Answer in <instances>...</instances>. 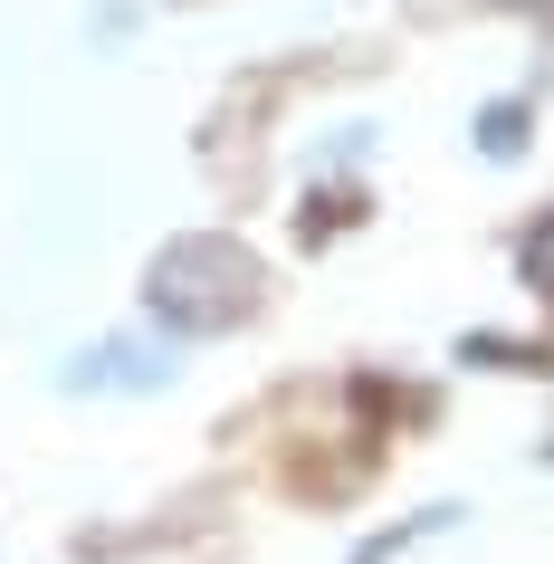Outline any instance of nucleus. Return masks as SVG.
Here are the masks:
<instances>
[{"instance_id":"nucleus-1","label":"nucleus","mask_w":554,"mask_h":564,"mask_svg":"<svg viewBox=\"0 0 554 564\" xmlns=\"http://www.w3.org/2000/svg\"><path fill=\"white\" fill-rule=\"evenodd\" d=\"M259 297H268V268L230 230H182L144 259V306L163 335H230L239 316H259Z\"/></svg>"},{"instance_id":"nucleus-2","label":"nucleus","mask_w":554,"mask_h":564,"mask_svg":"<svg viewBox=\"0 0 554 564\" xmlns=\"http://www.w3.org/2000/svg\"><path fill=\"white\" fill-rule=\"evenodd\" d=\"M58 383L67 392H163L173 383V345H153V335H106L87 355H67Z\"/></svg>"},{"instance_id":"nucleus-3","label":"nucleus","mask_w":554,"mask_h":564,"mask_svg":"<svg viewBox=\"0 0 554 564\" xmlns=\"http://www.w3.org/2000/svg\"><path fill=\"white\" fill-rule=\"evenodd\" d=\"M439 527H459V507L439 498V507H421V517H402L392 535H373V545H354V564H392V555H411L421 535H439Z\"/></svg>"},{"instance_id":"nucleus-4","label":"nucleus","mask_w":554,"mask_h":564,"mask_svg":"<svg viewBox=\"0 0 554 564\" xmlns=\"http://www.w3.org/2000/svg\"><path fill=\"white\" fill-rule=\"evenodd\" d=\"M517 278L535 288V297H554V210H545V220H535V230L517 239Z\"/></svg>"},{"instance_id":"nucleus-5","label":"nucleus","mask_w":554,"mask_h":564,"mask_svg":"<svg viewBox=\"0 0 554 564\" xmlns=\"http://www.w3.org/2000/svg\"><path fill=\"white\" fill-rule=\"evenodd\" d=\"M478 144H488L497 163H517L525 153V106H488V116H478Z\"/></svg>"},{"instance_id":"nucleus-6","label":"nucleus","mask_w":554,"mask_h":564,"mask_svg":"<svg viewBox=\"0 0 554 564\" xmlns=\"http://www.w3.org/2000/svg\"><path fill=\"white\" fill-rule=\"evenodd\" d=\"M545 459H554V441H545Z\"/></svg>"}]
</instances>
